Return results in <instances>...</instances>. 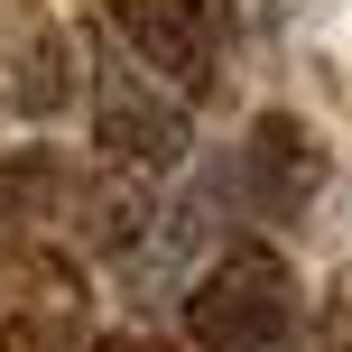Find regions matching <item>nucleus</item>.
<instances>
[{
	"label": "nucleus",
	"mask_w": 352,
	"mask_h": 352,
	"mask_svg": "<svg viewBox=\"0 0 352 352\" xmlns=\"http://www.w3.org/2000/svg\"><path fill=\"white\" fill-rule=\"evenodd\" d=\"M93 176L102 167H74L65 148H37V140L0 148V260H37V250L84 241Z\"/></svg>",
	"instance_id": "4"
},
{
	"label": "nucleus",
	"mask_w": 352,
	"mask_h": 352,
	"mask_svg": "<svg viewBox=\"0 0 352 352\" xmlns=\"http://www.w3.org/2000/svg\"><path fill=\"white\" fill-rule=\"evenodd\" d=\"M176 306H186V352H297L306 343V278L269 241L213 250Z\"/></svg>",
	"instance_id": "1"
},
{
	"label": "nucleus",
	"mask_w": 352,
	"mask_h": 352,
	"mask_svg": "<svg viewBox=\"0 0 352 352\" xmlns=\"http://www.w3.org/2000/svg\"><path fill=\"white\" fill-rule=\"evenodd\" d=\"M102 28L130 65H148L167 93H213L232 56V0H102Z\"/></svg>",
	"instance_id": "3"
},
{
	"label": "nucleus",
	"mask_w": 352,
	"mask_h": 352,
	"mask_svg": "<svg viewBox=\"0 0 352 352\" xmlns=\"http://www.w3.org/2000/svg\"><path fill=\"white\" fill-rule=\"evenodd\" d=\"M84 352H186V343H158V334H93Z\"/></svg>",
	"instance_id": "6"
},
{
	"label": "nucleus",
	"mask_w": 352,
	"mask_h": 352,
	"mask_svg": "<svg viewBox=\"0 0 352 352\" xmlns=\"http://www.w3.org/2000/svg\"><path fill=\"white\" fill-rule=\"evenodd\" d=\"M93 148H102V167H130V176H176L195 158V121H186V93H167L148 65H130V56H111L102 74H93Z\"/></svg>",
	"instance_id": "2"
},
{
	"label": "nucleus",
	"mask_w": 352,
	"mask_h": 352,
	"mask_svg": "<svg viewBox=\"0 0 352 352\" xmlns=\"http://www.w3.org/2000/svg\"><path fill=\"white\" fill-rule=\"evenodd\" d=\"M232 195H241V213H260V223L306 213L324 195V140L297 111H260V121L241 130V148H232Z\"/></svg>",
	"instance_id": "5"
}]
</instances>
